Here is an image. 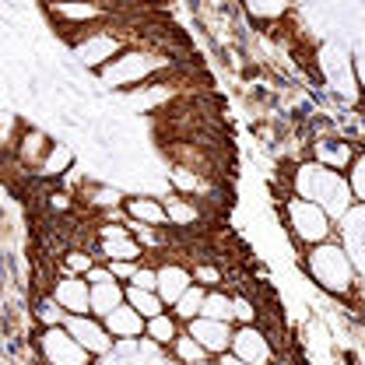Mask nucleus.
<instances>
[{
    "label": "nucleus",
    "instance_id": "nucleus-1",
    "mask_svg": "<svg viewBox=\"0 0 365 365\" xmlns=\"http://www.w3.org/2000/svg\"><path fill=\"white\" fill-rule=\"evenodd\" d=\"M284 193L302 197V200L323 207L334 222H341L355 207L348 176L344 173H334V169H323V165L309 162V158H299V162H292L284 169Z\"/></svg>",
    "mask_w": 365,
    "mask_h": 365
},
{
    "label": "nucleus",
    "instance_id": "nucleus-2",
    "mask_svg": "<svg viewBox=\"0 0 365 365\" xmlns=\"http://www.w3.org/2000/svg\"><path fill=\"white\" fill-rule=\"evenodd\" d=\"M302 274L323 295L337 302H351L359 295V267L351 250L341 239H327L313 250H302Z\"/></svg>",
    "mask_w": 365,
    "mask_h": 365
},
{
    "label": "nucleus",
    "instance_id": "nucleus-3",
    "mask_svg": "<svg viewBox=\"0 0 365 365\" xmlns=\"http://www.w3.org/2000/svg\"><path fill=\"white\" fill-rule=\"evenodd\" d=\"M173 71V53L169 49H151V46H127L120 56H113L95 78L106 91H134L140 85H151Z\"/></svg>",
    "mask_w": 365,
    "mask_h": 365
},
{
    "label": "nucleus",
    "instance_id": "nucleus-4",
    "mask_svg": "<svg viewBox=\"0 0 365 365\" xmlns=\"http://www.w3.org/2000/svg\"><path fill=\"white\" fill-rule=\"evenodd\" d=\"M313 63H317L319 81L330 88V95L337 98V106H351L362 109V91L355 85V67H351V46L344 39H323L313 49Z\"/></svg>",
    "mask_w": 365,
    "mask_h": 365
},
{
    "label": "nucleus",
    "instance_id": "nucleus-5",
    "mask_svg": "<svg viewBox=\"0 0 365 365\" xmlns=\"http://www.w3.org/2000/svg\"><path fill=\"white\" fill-rule=\"evenodd\" d=\"M281 228L288 232V239L299 253L313 250L327 239H337V222L323 207L302 200V197H292V193L281 197Z\"/></svg>",
    "mask_w": 365,
    "mask_h": 365
},
{
    "label": "nucleus",
    "instance_id": "nucleus-6",
    "mask_svg": "<svg viewBox=\"0 0 365 365\" xmlns=\"http://www.w3.org/2000/svg\"><path fill=\"white\" fill-rule=\"evenodd\" d=\"M49 25H56L53 32L63 36L67 43L85 36L98 25H109L113 21V11L102 4V0H63V4H43Z\"/></svg>",
    "mask_w": 365,
    "mask_h": 365
},
{
    "label": "nucleus",
    "instance_id": "nucleus-7",
    "mask_svg": "<svg viewBox=\"0 0 365 365\" xmlns=\"http://www.w3.org/2000/svg\"><path fill=\"white\" fill-rule=\"evenodd\" d=\"M71 56H74V63L78 67H85L91 74H98L113 56H120L130 43V36L127 32H120V29H113V21L109 25H98V29H91L85 36H78V39H71Z\"/></svg>",
    "mask_w": 365,
    "mask_h": 365
},
{
    "label": "nucleus",
    "instance_id": "nucleus-8",
    "mask_svg": "<svg viewBox=\"0 0 365 365\" xmlns=\"http://www.w3.org/2000/svg\"><path fill=\"white\" fill-rule=\"evenodd\" d=\"M359 140L351 134H341V130H327V134H313L306 140V158L317 162L323 169H334V173H348L355 155H359Z\"/></svg>",
    "mask_w": 365,
    "mask_h": 365
},
{
    "label": "nucleus",
    "instance_id": "nucleus-9",
    "mask_svg": "<svg viewBox=\"0 0 365 365\" xmlns=\"http://www.w3.org/2000/svg\"><path fill=\"white\" fill-rule=\"evenodd\" d=\"M91 253H95L102 264H113V260H130V264H140V260H148V253L140 250V242L130 235L127 222L113 225L109 218H102V225L95 228Z\"/></svg>",
    "mask_w": 365,
    "mask_h": 365
},
{
    "label": "nucleus",
    "instance_id": "nucleus-10",
    "mask_svg": "<svg viewBox=\"0 0 365 365\" xmlns=\"http://www.w3.org/2000/svg\"><path fill=\"white\" fill-rule=\"evenodd\" d=\"M36 351L43 365H91V355L71 337L67 327H43L36 334Z\"/></svg>",
    "mask_w": 365,
    "mask_h": 365
},
{
    "label": "nucleus",
    "instance_id": "nucleus-11",
    "mask_svg": "<svg viewBox=\"0 0 365 365\" xmlns=\"http://www.w3.org/2000/svg\"><path fill=\"white\" fill-rule=\"evenodd\" d=\"M242 365H271L274 362V341L260 323H242L232 327V348H228Z\"/></svg>",
    "mask_w": 365,
    "mask_h": 365
},
{
    "label": "nucleus",
    "instance_id": "nucleus-12",
    "mask_svg": "<svg viewBox=\"0 0 365 365\" xmlns=\"http://www.w3.org/2000/svg\"><path fill=\"white\" fill-rule=\"evenodd\" d=\"M239 11L257 32H281L295 21V0H239Z\"/></svg>",
    "mask_w": 365,
    "mask_h": 365
},
{
    "label": "nucleus",
    "instance_id": "nucleus-13",
    "mask_svg": "<svg viewBox=\"0 0 365 365\" xmlns=\"http://www.w3.org/2000/svg\"><path fill=\"white\" fill-rule=\"evenodd\" d=\"M67 330H71V337L85 348L91 355V362L95 359H106V355H113V337H109V330H106V323L98 317H91V313H85V317H67V323H63Z\"/></svg>",
    "mask_w": 365,
    "mask_h": 365
},
{
    "label": "nucleus",
    "instance_id": "nucleus-14",
    "mask_svg": "<svg viewBox=\"0 0 365 365\" xmlns=\"http://www.w3.org/2000/svg\"><path fill=\"white\" fill-rule=\"evenodd\" d=\"M49 295L56 299V306H60L67 317H85V313H91V284L85 277L56 274L53 284H49Z\"/></svg>",
    "mask_w": 365,
    "mask_h": 365
},
{
    "label": "nucleus",
    "instance_id": "nucleus-15",
    "mask_svg": "<svg viewBox=\"0 0 365 365\" xmlns=\"http://www.w3.org/2000/svg\"><path fill=\"white\" fill-rule=\"evenodd\" d=\"M232 327L235 323H225V319L197 317V319H190L182 330L207 351V359H218V355H225L228 348H232Z\"/></svg>",
    "mask_w": 365,
    "mask_h": 365
},
{
    "label": "nucleus",
    "instance_id": "nucleus-16",
    "mask_svg": "<svg viewBox=\"0 0 365 365\" xmlns=\"http://www.w3.org/2000/svg\"><path fill=\"white\" fill-rule=\"evenodd\" d=\"M155 271H158V284H155V295L162 299V306L169 309L176 299H180L182 292L193 284V274H190V264H182L176 257H165L162 264H155Z\"/></svg>",
    "mask_w": 365,
    "mask_h": 365
},
{
    "label": "nucleus",
    "instance_id": "nucleus-17",
    "mask_svg": "<svg viewBox=\"0 0 365 365\" xmlns=\"http://www.w3.org/2000/svg\"><path fill=\"white\" fill-rule=\"evenodd\" d=\"M123 218L127 222H137V225H151V228H169L165 222V204H162V197H155V193H140V190H127V197H123Z\"/></svg>",
    "mask_w": 365,
    "mask_h": 365
},
{
    "label": "nucleus",
    "instance_id": "nucleus-18",
    "mask_svg": "<svg viewBox=\"0 0 365 365\" xmlns=\"http://www.w3.org/2000/svg\"><path fill=\"white\" fill-rule=\"evenodd\" d=\"M49 144H53V137L46 134L43 127H36V123L18 127V134H14V140H11L18 165H21V169H29V173H36V169H39V162H43L46 151H49Z\"/></svg>",
    "mask_w": 365,
    "mask_h": 365
},
{
    "label": "nucleus",
    "instance_id": "nucleus-19",
    "mask_svg": "<svg viewBox=\"0 0 365 365\" xmlns=\"http://www.w3.org/2000/svg\"><path fill=\"white\" fill-rule=\"evenodd\" d=\"M162 204H165V222H169V228H176V232L200 228V222H204V211H200V204H197L193 197L165 193V197H162Z\"/></svg>",
    "mask_w": 365,
    "mask_h": 365
},
{
    "label": "nucleus",
    "instance_id": "nucleus-20",
    "mask_svg": "<svg viewBox=\"0 0 365 365\" xmlns=\"http://www.w3.org/2000/svg\"><path fill=\"white\" fill-rule=\"evenodd\" d=\"M74 165H78V151H74V144H71V140H53L49 151L43 155V162H39V169H36V176H39V180H56L60 182Z\"/></svg>",
    "mask_w": 365,
    "mask_h": 365
},
{
    "label": "nucleus",
    "instance_id": "nucleus-21",
    "mask_svg": "<svg viewBox=\"0 0 365 365\" xmlns=\"http://www.w3.org/2000/svg\"><path fill=\"white\" fill-rule=\"evenodd\" d=\"M123 197H127V190H120V186H113V182H85L81 186V200H85V207L88 211H98L102 218L106 215H113V211H120L123 207Z\"/></svg>",
    "mask_w": 365,
    "mask_h": 365
},
{
    "label": "nucleus",
    "instance_id": "nucleus-22",
    "mask_svg": "<svg viewBox=\"0 0 365 365\" xmlns=\"http://www.w3.org/2000/svg\"><path fill=\"white\" fill-rule=\"evenodd\" d=\"M106 323V330H109V337L113 341H140L144 337V317L137 313L134 306H116L109 317H102Z\"/></svg>",
    "mask_w": 365,
    "mask_h": 365
},
{
    "label": "nucleus",
    "instance_id": "nucleus-23",
    "mask_svg": "<svg viewBox=\"0 0 365 365\" xmlns=\"http://www.w3.org/2000/svg\"><path fill=\"white\" fill-rule=\"evenodd\" d=\"M182 334V323L169 309L165 313H158V317H151V319H144V337L151 341V344H158L162 351H169L173 348V341Z\"/></svg>",
    "mask_w": 365,
    "mask_h": 365
},
{
    "label": "nucleus",
    "instance_id": "nucleus-24",
    "mask_svg": "<svg viewBox=\"0 0 365 365\" xmlns=\"http://www.w3.org/2000/svg\"><path fill=\"white\" fill-rule=\"evenodd\" d=\"M127 302V284L120 281H102V284H91V317H109L116 306Z\"/></svg>",
    "mask_w": 365,
    "mask_h": 365
},
{
    "label": "nucleus",
    "instance_id": "nucleus-25",
    "mask_svg": "<svg viewBox=\"0 0 365 365\" xmlns=\"http://www.w3.org/2000/svg\"><path fill=\"white\" fill-rule=\"evenodd\" d=\"M165 180H169V190L182 193V197H197V193H207L211 190V180H204L200 173H193L186 165H169L165 169Z\"/></svg>",
    "mask_w": 365,
    "mask_h": 365
},
{
    "label": "nucleus",
    "instance_id": "nucleus-26",
    "mask_svg": "<svg viewBox=\"0 0 365 365\" xmlns=\"http://www.w3.org/2000/svg\"><path fill=\"white\" fill-rule=\"evenodd\" d=\"M98 264V257L85 250V246H67L63 253H60V264H56V274H74V277H85Z\"/></svg>",
    "mask_w": 365,
    "mask_h": 365
},
{
    "label": "nucleus",
    "instance_id": "nucleus-27",
    "mask_svg": "<svg viewBox=\"0 0 365 365\" xmlns=\"http://www.w3.org/2000/svg\"><path fill=\"white\" fill-rule=\"evenodd\" d=\"M204 295H207V288H200V284H190L186 292H182L180 299L169 306V313L180 319L182 327L190 323V319H197L200 317V306H204Z\"/></svg>",
    "mask_w": 365,
    "mask_h": 365
},
{
    "label": "nucleus",
    "instance_id": "nucleus-28",
    "mask_svg": "<svg viewBox=\"0 0 365 365\" xmlns=\"http://www.w3.org/2000/svg\"><path fill=\"white\" fill-rule=\"evenodd\" d=\"M32 319H36V327L43 330V327H63L67 323V313L56 306V299L46 292V295H39L36 299V306H32Z\"/></svg>",
    "mask_w": 365,
    "mask_h": 365
},
{
    "label": "nucleus",
    "instance_id": "nucleus-29",
    "mask_svg": "<svg viewBox=\"0 0 365 365\" xmlns=\"http://www.w3.org/2000/svg\"><path fill=\"white\" fill-rule=\"evenodd\" d=\"M200 317H207V319H225V323H232V292H225V288H211V292L204 295Z\"/></svg>",
    "mask_w": 365,
    "mask_h": 365
},
{
    "label": "nucleus",
    "instance_id": "nucleus-30",
    "mask_svg": "<svg viewBox=\"0 0 365 365\" xmlns=\"http://www.w3.org/2000/svg\"><path fill=\"white\" fill-rule=\"evenodd\" d=\"M127 306H134L137 313L144 319L158 317V313H165V306H162V299L155 295V292H144V288H130L127 284Z\"/></svg>",
    "mask_w": 365,
    "mask_h": 365
},
{
    "label": "nucleus",
    "instance_id": "nucleus-31",
    "mask_svg": "<svg viewBox=\"0 0 365 365\" xmlns=\"http://www.w3.org/2000/svg\"><path fill=\"white\" fill-rule=\"evenodd\" d=\"M190 274H193V284H200V288H222L225 284V271L218 267V264H211V260H193L190 264Z\"/></svg>",
    "mask_w": 365,
    "mask_h": 365
},
{
    "label": "nucleus",
    "instance_id": "nucleus-32",
    "mask_svg": "<svg viewBox=\"0 0 365 365\" xmlns=\"http://www.w3.org/2000/svg\"><path fill=\"white\" fill-rule=\"evenodd\" d=\"M169 355H173V359H180L182 365H197V362H204V359H207V351H204V348H200V344H197V341L186 334V330H182L180 337L173 341Z\"/></svg>",
    "mask_w": 365,
    "mask_h": 365
},
{
    "label": "nucleus",
    "instance_id": "nucleus-33",
    "mask_svg": "<svg viewBox=\"0 0 365 365\" xmlns=\"http://www.w3.org/2000/svg\"><path fill=\"white\" fill-rule=\"evenodd\" d=\"M232 323H235V327H242V323H260L257 302H253L250 295H242V292H232Z\"/></svg>",
    "mask_w": 365,
    "mask_h": 365
},
{
    "label": "nucleus",
    "instance_id": "nucleus-34",
    "mask_svg": "<svg viewBox=\"0 0 365 365\" xmlns=\"http://www.w3.org/2000/svg\"><path fill=\"white\" fill-rule=\"evenodd\" d=\"M344 176H348V186H351L355 204L365 207V144L359 148V155H355V162H351V169H348Z\"/></svg>",
    "mask_w": 365,
    "mask_h": 365
},
{
    "label": "nucleus",
    "instance_id": "nucleus-35",
    "mask_svg": "<svg viewBox=\"0 0 365 365\" xmlns=\"http://www.w3.org/2000/svg\"><path fill=\"white\" fill-rule=\"evenodd\" d=\"M130 288H144V292H155V284H158V271H155V264H137V271H134V277L127 281Z\"/></svg>",
    "mask_w": 365,
    "mask_h": 365
},
{
    "label": "nucleus",
    "instance_id": "nucleus-36",
    "mask_svg": "<svg viewBox=\"0 0 365 365\" xmlns=\"http://www.w3.org/2000/svg\"><path fill=\"white\" fill-rule=\"evenodd\" d=\"M46 197H49V200H46L49 211H56V215H63V211L74 207V190H49Z\"/></svg>",
    "mask_w": 365,
    "mask_h": 365
},
{
    "label": "nucleus",
    "instance_id": "nucleus-37",
    "mask_svg": "<svg viewBox=\"0 0 365 365\" xmlns=\"http://www.w3.org/2000/svg\"><path fill=\"white\" fill-rule=\"evenodd\" d=\"M351 67H355V85L362 91V109H365V46H351Z\"/></svg>",
    "mask_w": 365,
    "mask_h": 365
},
{
    "label": "nucleus",
    "instance_id": "nucleus-38",
    "mask_svg": "<svg viewBox=\"0 0 365 365\" xmlns=\"http://www.w3.org/2000/svg\"><path fill=\"white\" fill-rule=\"evenodd\" d=\"M140 264H144V260H140ZM106 267H109V274H113L120 284H127L137 271V264H130V260H113V264H106Z\"/></svg>",
    "mask_w": 365,
    "mask_h": 365
},
{
    "label": "nucleus",
    "instance_id": "nucleus-39",
    "mask_svg": "<svg viewBox=\"0 0 365 365\" xmlns=\"http://www.w3.org/2000/svg\"><path fill=\"white\" fill-rule=\"evenodd\" d=\"M85 281H88V284H102V281H116V277H113V274H109V267L98 260V264H95V267L85 274Z\"/></svg>",
    "mask_w": 365,
    "mask_h": 365
},
{
    "label": "nucleus",
    "instance_id": "nucleus-40",
    "mask_svg": "<svg viewBox=\"0 0 365 365\" xmlns=\"http://www.w3.org/2000/svg\"><path fill=\"white\" fill-rule=\"evenodd\" d=\"M155 365H182V362H180V359H173V355H162Z\"/></svg>",
    "mask_w": 365,
    "mask_h": 365
},
{
    "label": "nucleus",
    "instance_id": "nucleus-41",
    "mask_svg": "<svg viewBox=\"0 0 365 365\" xmlns=\"http://www.w3.org/2000/svg\"><path fill=\"white\" fill-rule=\"evenodd\" d=\"M197 365H222L218 359H204V362H197Z\"/></svg>",
    "mask_w": 365,
    "mask_h": 365
},
{
    "label": "nucleus",
    "instance_id": "nucleus-42",
    "mask_svg": "<svg viewBox=\"0 0 365 365\" xmlns=\"http://www.w3.org/2000/svg\"><path fill=\"white\" fill-rule=\"evenodd\" d=\"M43 4H63V0H43Z\"/></svg>",
    "mask_w": 365,
    "mask_h": 365
}]
</instances>
